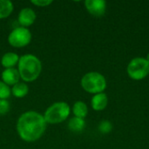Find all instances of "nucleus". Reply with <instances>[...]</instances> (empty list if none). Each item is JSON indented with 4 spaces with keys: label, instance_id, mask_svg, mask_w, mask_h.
I'll list each match as a JSON object with an SVG mask.
<instances>
[{
    "label": "nucleus",
    "instance_id": "nucleus-17",
    "mask_svg": "<svg viewBox=\"0 0 149 149\" xmlns=\"http://www.w3.org/2000/svg\"><path fill=\"white\" fill-rule=\"evenodd\" d=\"M112 129H113V125L108 120H103L99 125V131L101 134H109L112 131Z\"/></svg>",
    "mask_w": 149,
    "mask_h": 149
},
{
    "label": "nucleus",
    "instance_id": "nucleus-7",
    "mask_svg": "<svg viewBox=\"0 0 149 149\" xmlns=\"http://www.w3.org/2000/svg\"><path fill=\"white\" fill-rule=\"evenodd\" d=\"M85 6L88 12L94 17H102L107 10V3L104 0H86Z\"/></svg>",
    "mask_w": 149,
    "mask_h": 149
},
{
    "label": "nucleus",
    "instance_id": "nucleus-3",
    "mask_svg": "<svg viewBox=\"0 0 149 149\" xmlns=\"http://www.w3.org/2000/svg\"><path fill=\"white\" fill-rule=\"evenodd\" d=\"M70 106L64 101L53 103L45 112L44 118L48 124H58L65 121L70 115Z\"/></svg>",
    "mask_w": 149,
    "mask_h": 149
},
{
    "label": "nucleus",
    "instance_id": "nucleus-2",
    "mask_svg": "<svg viewBox=\"0 0 149 149\" xmlns=\"http://www.w3.org/2000/svg\"><path fill=\"white\" fill-rule=\"evenodd\" d=\"M17 71L20 78L25 82L36 80L42 72V63L33 54H24L19 58Z\"/></svg>",
    "mask_w": 149,
    "mask_h": 149
},
{
    "label": "nucleus",
    "instance_id": "nucleus-5",
    "mask_svg": "<svg viewBox=\"0 0 149 149\" xmlns=\"http://www.w3.org/2000/svg\"><path fill=\"white\" fill-rule=\"evenodd\" d=\"M128 76L134 80H141L149 74V64L146 58H135L130 61L127 69Z\"/></svg>",
    "mask_w": 149,
    "mask_h": 149
},
{
    "label": "nucleus",
    "instance_id": "nucleus-1",
    "mask_svg": "<svg viewBox=\"0 0 149 149\" xmlns=\"http://www.w3.org/2000/svg\"><path fill=\"white\" fill-rule=\"evenodd\" d=\"M47 123L44 115L35 111H28L21 114L17 122L19 137L26 142L39 140L46 130Z\"/></svg>",
    "mask_w": 149,
    "mask_h": 149
},
{
    "label": "nucleus",
    "instance_id": "nucleus-6",
    "mask_svg": "<svg viewBox=\"0 0 149 149\" xmlns=\"http://www.w3.org/2000/svg\"><path fill=\"white\" fill-rule=\"evenodd\" d=\"M31 40V33L25 27H17L8 36V42L12 47L21 48L28 45Z\"/></svg>",
    "mask_w": 149,
    "mask_h": 149
},
{
    "label": "nucleus",
    "instance_id": "nucleus-12",
    "mask_svg": "<svg viewBox=\"0 0 149 149\" xmlns=\"http://www.w3.org/2000/svg\"><path fill=\"white\" fill-rule=\"evenodd\" d=\"M86 127V122L84 119L72 117L68 122V127L72 132L74 133H81Z\"/></svg>",
    "mask_w": 149,
    "mask_h": 149
},
{
    "label": "nucleus",
    "instance_id": "nucleus-8",
    "mask_svg": "<svg viewBox=\"0 0 149 149\" xmlns=\"http://www.w3.org/2000/svg\"><path fill=\"white\" fill-rule=\"evenodd\" d=\"M36 20V13L31 8L22 9L17 16V21L22 25V27H28L34 24Z\"/></svg>",
    "mask_w": 149,
    "mask_h": 149
},
{
    "label": "nucleus",
    "instance_id": "nucleus-4",
    "mask_svg": "<svg viewBox=\"0 0 149 149\" xmlns=\"http://www.w3.org/2000/svg\"><path fill=\"white\" fill-rule=\"evenodd\" d=\"M82 88L93 94H98L103 93L107 88V80L105 77L97 72H91L85 74L81 79Z\"/></svg>",
    "mask_w": 149,
    "mask_h": 149
},
{
    "label": "nucleus",
    "instance_id": "nucleus-9",
    "mask_svg": "<svg viewBox=\"0 0 149 149\" xmlns=\"http://www.w3.org/2000/svg\"><path fill=\"white\" fill-rule=\"evenodd\" d=\"M20 75L17 69L8 68L3 71L2 72V80L4 84L9 86H14L19 82Z\"/></svg>",
    "mask_w": 149,
    "mask_h": 149
},
{
    "label": "nucleus",
    "instance_id": "nucleus-19",
    "mask_svg": "<svg viewBox=\"0 0 149 149\" xmlns=\"http://www.w3.org/2000/svg\"><path fill=\"white\" fill-rule=\"evenodd\" d=\"M31 3L38 7H45V6L52 4L53 1L52 0H32Z\"/></svg>",
    "mask_w": 149,
    "mask_h": 149
},
{
    "label": "nucleus",
    "instance_id": "nucleus-16",
    "mask_svg": "<svg viewBox=\"0 0 149 149\" xmlns=\"http://www.w3.org/2000/svg\"><path fill=\"white\" fill-rule=\"evenodd\" d=\"M10 93L11 91L10 87L3 81H0V100H7L10 98Z\"/></svg>",
    "mask_w": 149,
    "mask_h": 149
},
{
    "label": "nucleus",
    "instance_id": "nucleus-20",
    "mask_svg": "<svg viewBox=\"0 0 149 149\" xmlns=\"http://www.w3.org/2000/svg\"><path fill=\"white\" fill-rule=\"evenodd\" d=\"M146 59H147V61L148 62V64H149V53L148 54V56H147V58H146Z\"/></svg>",
    "mask_w": 149,
    "mask_h": 149
},
{
    "label": "nucleus",
    "instance_id": "nucleus-18",
    "mask_svg": "<svg viewBox=\"0 0 149 149\" xmlns=\"http://www.w3.org/2000/svg\"><path fill=\"white\" fill-rule=\"evenodd\" d=\"M10 111V103L7 100H0V115H3Z\"/></svg>",
    "mask_w": 149,
    "mask_h": 149
},
{
    "label": "nucleus",
    "instance_id": "nucleus-13",
    "mask_svg": "<svg viewBox=\"0 0 149 149\" xmlns=\"http://www.w3.org/2000/svg\"><path fill=\"white\" fill-rule=\"evenodd\" d=\"M72 113L75 117L84 119L88 113V107L86 104L83 101H77L74 103L72 107Z\"/></svg>",
    "mask_w": 149,
    "mask_h": 149
},
{
    "label": "nucleus",
    "instance_id": "nucleus-14",
    "mask_svg": "<svg viewBox=\"0 0 149 149\" xmlns=\"http://www.w3.org/2000/svg\"><path fill=\"white\" fill-rule=\"evenodd\" d=\"M10 91H11V93L16 98H24L28 94L29 87L25 83L18 82L12 86V89Z\"/></svg>",
    "mask_w": 149,
    "mask_h": 149
},
{
    "label": "nucleus",
    "instance_id": "nucleus-10",
    "mask_svg": "<svg viewBox=\"0 0 149 149\" xmlns=\"http://www.w3.org/2000/svg\"><path fill=\"white\" fill-rule=\"evenodd\" d=\"M108 104L107 95L104 93H100L98 94H94L92 98L91 105L93 110L95 111H102L104 110Z\"/></svg>",
    "mask_w": 149,
    "mask_h": 149
},
{
    "label": "nucleus",
    "instance_id": "nucleus-15",
    "mask_svg": "<svg viewBox=\"0 0 149 149\" xmlns=\"http://www.w3.org/2000/svg\"><path fill=\"white\" fill-rule=\"evenodd\" d=\"M13 3L10 0H0V19L9 17L13 11Z\"/></svg>",
    "mask_w": 149,
    "mask_h": 149
},
{
    "label": "nucleus",
    "instance_id": "nucleus-11",
    "mask_svg": "<svg viewBox=\"0 0 149 149\" xmlns=\"http://www.w3.org/2000/svg\"><path fill=\"white\" fill-rule=\"evenodd\" d=\"M19 57L17 53L14 52H6L3 55L1 58V64L5 68H14V66L18 64Z\"/></svg>",
    "mask_w": 149,
    "mask_h": 149
}]
</instances>
